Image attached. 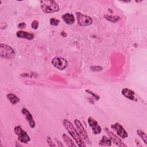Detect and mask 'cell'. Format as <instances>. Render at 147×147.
Segmentation results:
<instances>
[{"mask_svg": "<svg viewBox=\"0 0 147 147\" xmlns=\"http://www.w3.org/2000/svg\"><path fill=\"white\" fill-rule=\"evenodd\" d=\"M21 113L28 121L30 127L31 128H34L36 126V123L34 122V120L33 119V117L32 115V114L30 113V111L26 109V108H22L21 109Z\"/></svg>", "mask_w": 147, "mask_h": 147, "instance_id": "11", "label": "cell"}, {"mask_svg": "<svg viewBox=\"0 0 147 147\" xmlns=\"http://www.w3.org/2000/svg\"><path fill=\"white\" fill-rule=\"evenodd\" d=\"M74 123L75 125V126L76 127V129L78 130V131L79 132V133L80 134V135L81 136V137L84 139V140H85L87 142L90 143V141L88 137V136L87 133V131L86 130V129H84V127H83V125L82 124L81 122L76 119L74 121Z\"/></svg>", "mask_w": 147, "mask_h": 147, "instance_id": "6", "label": "cell"}, {"mask_svg": "<svg viewBox=\"0 0 147 147\" xmlns=\"http://www.w3.org/2000/svg\"><path fill=\"white\" fill-rule=\"evenodd\" d=\"M52 64L55 67L60 70L65 69L68 65L67 61L65 59L59 57L53 58L52 60Z\"/></svg>", "mask_w": 147, "mask_h": 147, "instance_id": "7", "label": "cell"}, {"mask_svg": "<svg viewBox=\"0 0 147 147\" xmlns=\"http://www.w3.org/2000/svg\"><path fill=\"white\" fill-rule=\"evenodd\" d=\"M111 127L116 132L117 134L119 137L122 138H125L128 137L127 132L120 123L118 122L115 123L111 126Z\"/></svg>", "mask_w": 147, "mask_h": 147, "instance_id": "9", "label": "cell"}, {"mask_svg": "<svg viewBox=\"0 0 147 147\" xmlns=\"http://www.w3.org/2000/svg\"><path fill=\"white\" fill-rule=\"evenodd\" d=\"M62 137H63L64 141L65 142V143L66 144V145L68 146H70V147H73V146L75 147L76 146V145L75 144L74 141L67 134H63L62 135Z\"/></svg>", "mask_w": 147, "mask_h": 147, "instance_id": "16", "label": "cell"}, {"mask_svg": "<svg viewBox=\"0 0 147 147\" xmlns=\"http://www.w3.org/2000/svg\"><path fill=\"white\" fill-rule=\"evenodd\" d=\"M0 56L6 59H11L15 57L16 52L10 46L1 43L0 44Z\"/></svg>", "mask_w": 147, "mask_h": 147, "instance_id": "3", "label": "cell"}, {"mask_svg": "<svg viewBox=\"0 0 147 147\" xmlns=\"http://www.w3.org/2000/svg\"><path fill=\"white\" fill-rule=\"evenodd\" d=\"M99 145L100 146H110L111 145V140L110 138H108L105 136H102V139L99 141Z\"/></svg>", "mask_w": 147, "mask_h": 147, "instance_id": "15", "label": "cell"}, {"mask_svg": "<svg viewBox=\"0 0 147 147\" xmlns=\"http://www.w3.org/2000/svg\"><path fill=\"white\" fill-rule=\"evenodd\" d=\"M41 8L42 10L45 13H51L58 11L59 10V7L57 3L55 1L46 0L41 1Z\"/></svg>", "mask_w": 147, "mask_h": 147, "instance_id": "2", "label": "cell"}, {"mask_svg": "<svg viewBox=\"0 0 147 147\" xmlns=\"http://www.w3.org/2000/svg\"><path fill=\"white\" fill-rule=\"evenodd\" d=\"M39 26V22L37 20H34L31 24V27L32 29L36 30Z\"/></svg>", "mask_w": 147, "mask_h": 147, "instance_id": "21", "label": "cell"}, {"mask_svg": "<svg viewBox=\"0 0 147 147\" xmlns=\"http://www.w3.org/2000/svg\"><path fill=\"white\" fill-rule=\"evenodd\" d=\"M76 16L78 20V24L81 26H89L92 24V18L85 14L80 12H76Z\"/></svg>", "mask_w": 147, "mask_h": 147, "instance_id": "5", "label": "cell"}, {"mask_svg": "<svg viewBox=\"0 0 147 147\" xmlns=\"http://www.w3.org/2000/svg\"><path fill=\"white\" fill-rule=\"evenodd\" d=\"M49 22H50V24L52 25V26H57L60 22V20L56 19L55 18H51L49 20Z\"/></svg>", "mask_w": 147, "mask_h": 147, "instance_id": "20", "label": "cell"}, {"mask_svg": "<svg viewBox=\"0 0 147 147\" xmlns=\"http://www.w3.org/2000/svg\"><path fill=\"white\" fill-rule=\"evenodd\" d=\"M26 27V24L24 22H21L18 25V28L20 29H24Z\"/></svg>", "mask_w": 147, "mask_h": 147, "instance_id": "25", "label": "cell"}, {"mask_svg": "<svg viewBox=\"0 0 147 147\" xmlns=\"http://www.w3.org/2000/svg\"><path fill=\"white\" fill-rule=\"evenodd\" d=\"M91 68L94 71H100L102 70V67L100 66H92L91 67Z\"/></svg>", "mask_w": 147, "mask_h": 147, "instance_id": "24", "label": "cell"}, {"mask_svg": "<svg viewBox=\"0 0 147 147\" xmlns=\"http://www.w3.org/2000/svg\"><path fill=\"white\" fill-rule=\"evenodd\" d=\"M16 35L17 36V37L18 38H25L29 40H31L32 39L34 38V36L33 34L32 33H30L25 31H22V30H20L18 31L16 33Z\"/></svg>", "mask_w": 147, "mask_h": 147, "instance_id": "13", "label": "cell"}, {"mask_svg": "<svg viewBox=\"0 0 147 147\" xmlns=\"http://www.w3.org/2000/svg\"><path fill=\"white\" fill-rule=\"evenodd\" d=\"M121 92L122 94L126 98L131 100H137L135 96V93L133 90L127 88H124L122 90Z\"/></svg>", "mask_w": 147, "mask_h": 147, "instance_id": "12", "label": "cell"}, {"mask_svg": "<svg viewBox=\"0 0 147 147\" xmlns=\"http://www.w3.org/2000/svg\"><path fill=\"white\" fill-rule=\"evenodd\" d=\"M105 131L107 133L111 141H113L115 145L121 147L127 146V145L121 140V139H120L116 134H115V133H114L111 130L109 129L107 127L105 128Z\"/></svg>", "mask_w": 147, "mask_h": 147, "instance_id": "8", "label": "cell"}, {"mask_svg": "<svg viewBox=\"0 0 147 147\" xmlns=\"http://www.w3.org/2000/svg\"><path fill=\"white\" fill-rule=\"evenodd\" d=\"M104 17L108 21L111 22H116L120 20V17L117 16H113V15H105Z\"/></svg>", "mask_w": 147, "mask_h": 147, "instance_id": "18", "label": "cell"}, {"mask_svg": "<svg viewBox=\"0 0 147 147\" xmlns=\"http://www.w3.org/2000/svg\"><path fill=\"white\" fill-rule=\"evenodd\" d=\"M63 124L68 133L74 139L76 144L79 146L85 147L87 146L84 139L81 137L78 130L74 127L72 123L68 119H64L63 121Z\"/></svg>", "mask_w": 147, "mask_h": 147, "instance_id": "1", "label": "cell"}, {"mask_svg": "<svg viewBox=\"0 0 147 147\" xmlns=\"http://www.w3.org/2000/svg\"><path fill=\"white\" fill-rule=\"evenodd\" d=\"M86 91L87 93H88V94H91V95H92L93 97L95 98V99L96 100H98L99 99V98H100L98 95H97L96 94H95V93L92 92V91H90V90H86Z\"/></svg>", "mask_w": 147, "mask_h": 147, "instance_id": "23", "label": "cell"}, {"mask_svg": "<svg viewBox=\"0 0 147 147\" xmlns=\"http://www.w3.org/2000/svg\"><path fill=\"white\" fill-rule=\"evenodd\" d=\"M137 133L141 138V139L143 140L144 143L145 144H147V136L146 135V133L141 130H137Z\"/></svg>", "mask_w": 147, "mask_h": 147, "instance_id": "19", "label": "cell"}, {"mask_svg": "<svg viewBox=\"0 0 147 147\" xmlns=\"http://www.w3.org/2000/svg\"><path fill=\"white\" fill-rule=\"evenodd\" d=\"M15 134L18 137V140L20 142L24 144H27L30 140V137L27 133L24 131L20 126H17L14 129Z\"/></svg>", "mask_w": 147, "mask_h": 147, "instance_id": "4", "label": "cell"}, {"mask_svg": "<svg viewBox=\"0 0 147 147\" xmlns=\"http://www.w3.org/2000/svg\"><path fill=\"white\" fill-rule=\"evenodd\" d=\"M62 19L67 25H72L75 22V17L72 14L65 13L62 16Z\"/></svg>", "mask_w": 147, "mask_h": 147, "instance_id": "14", "label": "cell"}, {"mask_svg": "<svg viewBox=\"0 0 147 147\" xmlns=\"http://www.w3.org/2000/svg\"><path fill=\"white\" fill-rule=\"evenodd\" d=\"M47 141L49 146H56L55 144H54V142H53L52 140L51 139V138L50 137H49V136L47 137Z\"/></svg>", "mask_w": 147, "mask_h": 147, "instance_id": "22", "label": "cell"}, {"mask_svg": "<svg viewBox=\"0 0 147 147\" xmlns=\"http://www.w3.org/2000/svg\"><path fill=\"white\" fill-rule=\"evenodd\" d=\"M88 123L90 127L91 128L92 132L95 134H99L102 130L101 127L98 124V122L91 117H88Z\"/></svg>", "mask_w": 147, "mask_h": 147, "instance_id": "10", "label": "cell"}, {"mask_svg": "<svg viewBox=\"0 0 147 147\" xmlns=\"http://www.w3.org/2000/svg\"><path fill=\"white\" fill-rule=\"evenodd\" d=\"M6 96L7 99L9 100V101L11 102V103L13 105H16L20 101V99L16 95L12 93H9L7 94Z\"/></svg>", "mask_w": 147, "mask_h": 147, "instance_id": "17", "label": "cell"}]
</instances>
